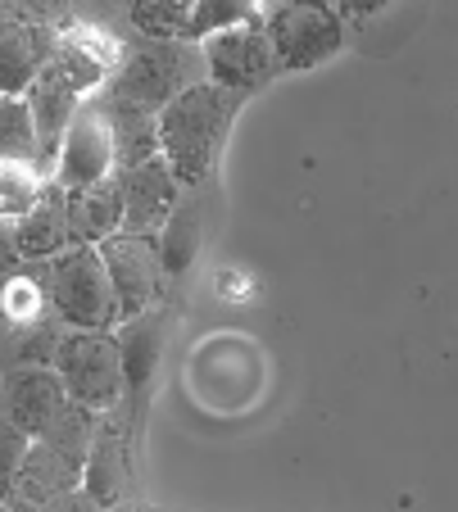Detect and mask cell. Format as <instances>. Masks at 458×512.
<instances>
[{"instance_id": "cell-1", "label": "cell", "mask_w": 458, "mask_h": 512, "mask_svg": "<svg viewBox=\"0 0 458 512\" xmlns=\"http://www.w3.org/2000/svg\"><path fill=\"white\" fill-rule=\"evenodd\" d=\"M241 105L245 96H232L214 82H200L159 114V155L168 159V168L182 186H200L214 173L218 150H223Z\"/></svg>"}, {"instance_id": "cell-2", "label": "cell", "mask_w": 458, "mask_h": 512, "mask_svg": "<svg viewBox=\"0 0 458 512\" xmlns=\"http://www.w3.org/2000/svg\"><path fill=\"white\" fill-rule=\"evenodd\" d=\"M209 82L205 68V50L200 46H182V41H146L141 37L137 46L118 59V68L109 73L105 96L118 100V105L146 109V114H164L182 91Z\"/></svg>"}, {"instance_id": "cell-3", "label": "cell", "mask_w": 458, "mask_h": 512, "mask_svg": "<svg viewBox=\"0 0 458 512\" xmlns=\"http://www.w3.org/2000/svg\"><path fill=\"white\" fill-rule=\"evenodd\" d=\"M46 268V286H50V304L55 318L73 331H114L123 322L118 309L114 281L105 272L96 245H69L64 254H55Z\"/></svg>"}, {"instance_id": "cell-4", "label": "cell", "mask_w": 458, "mask_h": 512, "mask_svg": "<svg viewBox=\"0 0 458 512\" xmlns=\"http://www.w3.org/2000/svg\"><path fill=\"white\" fill-rule=\"evenodd\" d=\"M50 368L69 390V404L91 413H114L123 404V349L114 331H64Z\"/></svg>"}, {"instance_id": "cell-5", "label": "cell", "mask_w": 458, "mask_h": 512, "mask_svg": "<svg viewBox=\"0 0 458 512\" xmlns=\"http://www.w3.org/2000/svg\"><path fill=\"white\" fill-rule=\"evenodd\" d=\"M69 19L41 5H0V96H28L41 68L59 50Z\"/></svg>"}, {"instance_id": "cell-6", "label": "cell", "mask_w": 458, "mask_h": 512, "mask_svg": "<svg viewBox=\"0 0 458 512\" xmlns=\"http://www.w3.org/2000/svg\"><path fill=\"white\" fill-rule=\"evenodd\" d=\"M264 32L282 73L318 68L345 46V23L332 5H273L264 14Z\"/></svg>"}, {"instance_id": "cell-7", "label": "cell", "mask_w": 458, "mask_h": 512, "mask_svg": "<svg viewBox=\"0 0 458 512\" xmlns=\"http://www.w3.org/2000/svg\"><path fill=\"white\" fill-rule=\"evenodd\" d=\"M200 50H205L209 82L223 87V91H232V96H245V100L282 73V68H277L273 46H268L264 14H254V19L236 23V28L214 32Z\"/></svg>"}, {"instance_id": "cell-8", "label": "cell", "mask_w": 458, "mask_h": 512, "mask_svg": "<svg viewBox=\"0 0 458 512\" xmlns=\"http://www.w3.org/2000/svg\"><path fill=\"white\" fill-rule=\"evenodd\" d=\"M254 5L245 0H141L132 5V28L146 41H182V46H195V41H209L214 32L236 28V23L254 19Z\"/></svg>"}, {"instance_id": "cell-9", "label": "cell", "mask_w": 458, "mask_h": 512, "mask_svg": "<svg viewBox=\"0 0 458 512\" xmlns=\"http://www.w3.org/2000/svg\"><path fill=\"white\" fill-rule=\"evenodd\" d=\"M105 177H114V132H109L105 100H100V91H96L91 100H82L78 118L69 123V136L59 145L50 182L73 195V191H82V186L105 182Z\"/></svg>"}, {"instance_id": "cell-10", "label": "cell", "mask_w": 458, "mask_h": 512, "mask_svg": "<svg viewBox=\"0 0 458 512\" xmlns=\"http://www.w3.org/2000/svg\"><path fill=\"white\" fill-rule=\"evenodd\" d=\"M96 250H100V259H105L109 281H114V295H118L123 318H137V313L155 309L159 277H164V263H159L155 236L118 232V236H109L105 245H96Z\"/></svg>"}, {"instance_id": "cell-11", "label": "cell", "mask_w": 458, "mask_h": 512, "mask_svg": "<svg viewBox=\"0 0 458 512\" xmlns=\"http://www.w3.org/2000/svg\"><path fill=\"white\" fill-rule=\"evenodd\" d=\"M118 349H123V404H127V431H141V413L150 404V386L164 354V313L146 309L137 318H123L114 327Z\"/></svg>"}, {"instance_id": "cell-12", "label": "cell", "mask_w": 458, "mask_h": 512, "mask_svg": "<svg viewBox=\"0 0 458 512\" xmlns=\"http://www.w3.org/2000/svg\"><path fill=\"white\" fill-rule=\"evenodd\" d=\"M69 408V390L55 368H5L0 372V422L23 435H46V426Z\"/></svg>"}, {"instance_id": "cell-13", "label": "cell", "mask_w": 458, "mask_h": 512, "mask_svg": "<svg viewBox=\"0 0 458 512\" xmlns=\"http://www.w3.org/2000/svg\"><path fill=\"white\" fill-rule=\"evenodd\" d=\"M123 182V232L132 236H159V227L168 223V213L182 200V182L173 177L164 155H155L150 164L118 173Z\"/></svg>"}, {"instance_id": "cell-14", "label": "cell", "mask_w": 458, "mask_h": 512, "mask_svg": "<svg viewBox=\"0 0 458 512\" xmlns=\"http://www.w3.org/2000/svg\"><path fill=\"white\" fill-rule=\"evenodd\" d=\"M28 109H32V127H37V173L50 177L55 173V159H59V145L69 136V123L78 118L82 100L91 96H78L64 78H55L50 68H41V78L28 87Z\"/></svg>"}, {"instance_id": "cell-15", "label": "cell", "mask_w": 458, "mask_h": 512, "mask_svg": "<svg viewBox=\"0 0 458 512\" xmlns=\"http://www.w3.org/2000/svg\"><path fill=\"white\" fill-rule=\"evenodd\" d=\"M127 476H132V431H127V417L105 413L96 431V445L87 454V467H82V490L91 494L105 508H123L127 494Z\"/></svg>"}, {"instance_id": "cell-16", "label": "cell", "mask_w": 458, "mask_h": 512, "mask_svg": "<svg viewBox=\"0 0 458 512\" xmlns=\"http://www.w3.org/2000/svg\"><path fill=\"white\" fill-rule=\"evenodd\" d=\"M14 245H19V263H50L73 245L69 236V191L46 182L41 200L14 223Z\"/></svg>"}, {"instance_id": "cell-17", "label": "cell", "mask_w": 458, "mask_h": 512, "mask_svg": "<svg viewBox=\"0 0 458 512\" xmlns=\"http://www.w3.org/2000/svg\"><path fill=\"white\" fill-rule=\"evenodd\" d=\"M118 232H123V182H118V173L69 195L73 245H105L109 236H118Z\"/></svg>"}, {"instance_id": "cell-18", "label": "cell", "mask_w": 458, "mask_h": 512, "mask_svg": "<svg viewBox=\"0 0 458 512\" xmlns=\"http://www.w3.org/2000/svg\"><path fill=\"white\" fill-rule=\"evenodd\" d=\"M78 485H82V463H73L69 454H59V449L46 445V440H32L28 463H23L19 485H14V499H28V503H41V508H46L50 499L78 490Z\"/></svg>"}, {"instance_id": "cell-19", "label": "cell", "mask_w": 458, "mask_h": 512, "mask_svg": "<svg viewBox=\"0 0 458 512\" xmlns=\"http://www.w3.org/2000/svg\"><path fill=\"white\" fill-rule=\"evenodd\" d=\"M109 114V132H114V173H127V168H141L159 155V118L146 114V109L118 105L100 91Z\"/></svg>"}, {"instance_id": "cell-20", "label": "cell", "mask_w": 458, "mask_h": 512, "mask_svg": "<svg viewBox=\"0 0 458 512\" xmlns=\"http://www.w3.org/2000/svg\"><path fill=\"white\" fill-rule=\"evenodd\" d=\"M155 245H159L164 277H182L195 263V250H200V209L191 200H177V209L168 213V223L159 227Z\"/></svg>"}, {"instance_id": "cell-21", "label": "cell", "mask_w": 458, "mask_h": 512, "mask_svg": "<svg viewBox=\"0 0 458 512\" xmlns=\"http://www.w3.org/2000/svg\"><path fill=\"white\" fill-rule=\"evenodd\" d=\"M0 309H5V322H10V327H37V322H50L55 304H50L46 268H41V277H32L28 268L10 272V281H5V290H0Z\"/></svg>"}, {"instance_id": "cell-22", "label": "cell", "mask_w": 458, "mask_h": 512, "mask_svg": "<svg viewBox=\"0 0 458 512\" xmlns=\"http://www.w3.org/2000/svg\"><path fill=\"white\" fill-rule=\"evenodd\" d=\"M0 164L37 168V127L23 96H0Z\"/></svg>"}, {"instance_id": "cell-23", "label": "cell", "mask_w": 458, "mask_h": 512, "mask_svg": "<svg viewBox=\"0 0 458 512\" xmlns=\"http://www.w3.org/2000/svg\"><path fill=\"white\" fill-rule=\"evenodd\" d=\"M100 422H105V413H91V408H82V404H69L46 426V435H37V440H46V445H55L59 454H69L73 463L87 467V454H91V445H96Z\"/></svg>"}, {"instance_id": "cell-24", "label": "cell", "mask_w": 458, "mask_h": 512, "mask_svg": "<svg viewBox=\"0 0 458 512\" xmlns=\"http://www.w3.org/2000/svg\"><path fill=\"white\" fill-rule=\"evenodd\" d=\"M50 177H41L32 164H0V218L19 223L23 213L41 200Z\"/></svg>"}, {"instance_id": "cell-25", "label": "cell", "mask_w": 458, "mask_h": 512, "mask_svg": "<svg viewBox=\"0 0 458 512\" xmlns=\"http://www.w3.org/2000/svg\"><path fill=\"white\" fill-rule=\"evenodd\" d=\"M28 449H32V435H23L10 422H0V503L14 499V485H19V472L28 463Z\"/></svg>"}, {"instance_id": "cell-26", "label": "cell", "mask_w": 458, "mask_h": 512, "mask_svg": "<svg viewBox=\"0 0 458 512\" xmlns=\"http://www.w3.org/2000/svg\"><path fill=\"white\" fill-rule=\"evenodd\" d=\"M46 512H109V508H105V503H96V499H91V494L78 485V490H69V494H59V499H50Z\"/></svg>"}, {"instance_id": "cell-27", "label": "cell", "mask_w": 458, "mask_h": 512, "mask_svg": "<svg viewBox=\"0 0 458 512\" xmlns=\"http://www.w3.org/2000/svg\"><path fill=\"white\" fill-rule=\"evenodd\" d=\"M19 268V245H14V223L0 218V272H14Z\"/></svg>"}, {"instance_id": "cell-28", "label": "cell", "mask_w": 458, "mask_h": 512, "mask_svg": "<svg viewBox=\"0 0 458 512\" xmlns=\"http://www.w3.org/2000/svg\"><path fill=\"white\" fill-rule=\"evenodd\" d=\"M10 512H46L41 503H28V499H10Z\"/></svg>"}, {"instance_id": "cell-29", "label": "cell", "mask_w": 458, "mask_h": 512, "mask_svg": "<svg viewBox=\"0 0 458 512\" xmlns=\"http://www.w3.org/2000/svg\"><path fill=\"white\" fill-rule=\"evenodd\" d=\"M0 512H10V503H0Z\"/></svg>"}, {"instance_id": "cell-30", "label": "cell", "mask_w": 458, "mask_h": 512, "mask_svg": "<svg viewBox=\"0 0 458 512\" xmlns=\"http://www.w3.org/2000/svg\"><path fill=\"white\" fill-rule=\"evenodd\" d=\"M109 512H127V508H109Z\"/></svg>"}]
</instances>
